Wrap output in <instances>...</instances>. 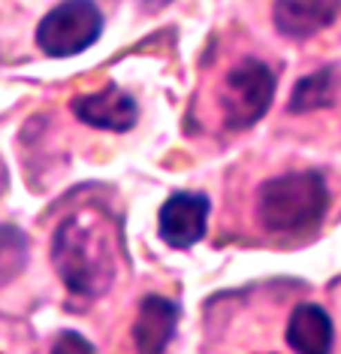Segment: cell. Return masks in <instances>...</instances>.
I'll list each match as a JSON object with an SVG mask.
<instances>
[{
	"label": "cell",
	"instance_id": "6",
	"mask_svg": "<svg viewBox=\"0 0 341 354\" xmlns=\"http://www.w3.org/2000/svg\"><path fill=\"white\" fill-rule=\"evenodd\" d=\"M72 112H76L79 122L91 124V127H103V131H130L139 118L136 100L124 94L115 82H109L103 91L97 94H82V97L72 100Z\"/></svg>",
	"mask_w": 341,
	"mask_h": 354
},
{
	"label": "cell",
	"instance_id": "10",
	"mask_svg": "<svg viewBox=\"0 0 341 354\" xmlns=\"http://www.w3.org/2000/svg\"><path fill=\"white\" fill-rule=\"evenodd\" d=\"M335 91H338V70L323 67V70H318V73H308V76L299 79L287 109L299 115V112L332 106V103H335Z\"/></svg>",
	"mask_w": 341,
	"mask_h": 354
},
{
	"label": "cell",
	"instance_id": "8",
	"mask_svg": "<svg viewBox=\"0 0 341 354\" xmlns=\"http://www.w3.org/2000/svg\"><path fill=\"white\" fill-rule=\"evenodd\" d=\"M178 327V306L160 294H148L139 303V315L133 321V342L145 354H160L173 342Z\"/></svg>",
	"mask_w": 341,
	"mask_h": 354
},
{
	"label": "cell",
	"instance_id": "3",
	"mask_svg": "<svg viewBox=\"0 0 341 354\" xmlns=\"http://www.w3.org/2000/svg\"><path fill=\"white\" fill-rule=\"evenodd\" d=\"M275 97V76L269 64L260 58H242L226 70L221 85V109L224 124L230 131H245L266 115Z\"/></svg>",
	"mask_w": 341,
	"mask_h": 354
},
{
	"label": "cell",
	"instance_id": "1",
	"mask_svg": "<svg viewBox=\"0 0 341 354\" xmlns=\"http://www.w3.org/2000/svg\"><path fill=\"white\" fill-rule=\"evenodd\" d=\"M52 261L64 285L79 297H100L115 279V257L112 245L97 224L88 218H67L55 230Z\"/></svg>",
	"mask_w": 341,
	"mask_h": 354
},
{
	"label": "cell",
	"instance_id": "9",
	"mask_svg": "<svg viewBox=\"0 0 341 354\" xmlns=\"http://www.w3.org/2000/svg\"><path fill=\"white\" fill-rule=\"evenodd\" d=\"M332 318L320 306L314 303H302L293 309L290 315V324H287V342L293 351H302V354H327L332 348Z\"/></svg>",
	"mask_w": 341,
	"mask_h": 354
},
{
	"label": "cell",
	"instance_id": "7",
	"mask_svg": "<svg viewBox=\"0 0 341 354\" xmlns=\"http://www.w3.org/2000/svg\"><path fill=\"white\" fill-rule=\"evenodd\" d=\"M341 12V0H275V28L290 39H308L329 28Z\"/></svg>",
	"mask_w": 341,
	"mask_h": 354
},
{
	"label": "cell",
	"instance_id": "4",
	"mask_svg": "<svg viewBox=\"0 0 341 354\" xmlns=\"http://www.w3.org/2000/svg\"><path fill=\"white\" fill-rule=\"evenodd\" d=\"M103 15L94 0H64L39 21L37 46L52 58L79 55L100 39Z\"/></svg>",
	"mask_w": 341,
	"mask_h": 354
},
{
	"label": "cell",
	"instance_id": "12",
	"mask_svg": "<svg viewBox=\"0 0 341 354\" xmlns=\"http://www.w3.org/2000/svg\"><path fill=\"white\" fill-rule=\"evenodd\" d=\"M52 351L55 354H64V351H97L91 342H85L79 333H61L58 336V342L52 345Z\"/></svg>",
	"mask_w": 341,
	"mask_h": 354
},
{
	"label": "cell",
	"instance_id": "2",
	"mask_svg": "<svg viewBox=\"0 0 341 354\" xmlns=\"http://www.w3.org/2000/svg\"><path fill=\"white\" fill-rule=\"evenodd\" d=\"M329 191L320 173H284L257 191V221L266 233H305L327 215Z\"/></svg>",
	"mask_w": 341,
	"mask_h": 354
},
{
	"label": "cell",
	"instance_id": "5",
	"mask_svg": "<svg viewBox=\"0 0 341 354\" xmlns=\"http://www.w3.org/2000/svg\"><path fill=\"white\" fill-rule=\"evenodd\" d=\"M208 200L202 194H173L160 206V239L173 248H191L206 236Z\"/></svg>",
	"mask_w": 341,
	"mask_h": 354
},
{
	"label": "cell",
	"instance_id": "11",
	"mask_svg": "<svg viewBox=\"0 0 341 354\" xmlns=\"http://www.w3.org/2000/svg\"><path fill=\"white\" fill-rule=\"evenodd\" d=\"M24 263H28V236L12 224H0V288L19 279Z\"/></svg>",
	"mask_w": 341,
	"mask_h": 354
}]
</instances>
